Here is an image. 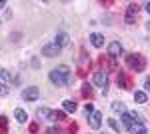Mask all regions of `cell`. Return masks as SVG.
Instances as JSON below:
<instances>
[{"instance_id":"cell-1","label":"cell","mask_w":150,"mask_h":134,"mask_svg":"<svg viewBox=\"0 0 150 134\" xmlns=\"http://www.w3.org/2000/svg\"><path fill=\"white\" fill-rule=\"evenodd\" d=\"M48 80L54 84V86H68L70 82H72V76H70V68L64 66V64H60V66L52 68L50 70V74H48Z\"/></svg>"},{"instance_id":"cell-2","label":"cell","mask_w":150,"mask_h":134,"mask_svg":"<svg viewBox=\"0 0 150 134\" xmlns=\"http://www.w3.org/2000/svg\"><path fill=\"white\" fill-rule=\"evenodd\" d=\"M126 66L132 70V72H144L146 68V58L138 52H130L126 54Z\"/></svg>"},{"instance_id":"cell-3","label":"cell","mask_w":150,"mask_h":134,"mask_svg":"<svg viewBox=\"0 0 150 134\" xmlns=\"http://www.w3.org/2000/svg\"><path fill=\"white\" fill-rule=\"evenodd\" d=\"M94 84H96L98 88H102V94L108 92V72H106L104 68L94 72Z\"/></svg>"},{"instance_id":"cell-4","label":"cell","mask_w":150,"mask_h":134,"mask_svg":"<svg viewBox=\"0 0 150 134\" xmlns=\"http://www.w3.org/2000/svg\"><path fill=\"white\" fill-rule=\"evenodd\" d=\"M116 84H118V88L130 90V88H132V78L128 76V72H124V70H118V72H116Z\"/></svg>"},{"instance_id":"cell-5","label":"cell","mask_w":150,"mask_h":134,"mask_svg":"<svg viewBox=\"0 0 150 134\" xmlns=\"http://www.w3.org/2000/svg\"><path fill=\"white\" fill-rule=\"evenodd\" d=\"M138 10H140V6L136 4V2L128 4L126 14H124V22H126L128 26H132V24H134V20H136V14H138Z\"/></svg>"},{"instance_id":"cell-6","label":"cell","mask_w":150,"mask_h":134,"mask_svg":"<svg viewBox=\"0 0 150 134\" xmlns=\"http://www.w3.org/2000/svg\"><path fill=\"white\" fill-rule=\"evenodd\" d=\"M38 96H40V90L36 88V86H28V88L22 90V100H26V102L38 100Z\"/></svg>"},{"instance_id":"cell-7","label":"cell","mask_w":150,"mask_h":134,"mask_svg":"<svg viewBox=\"0 0 150 134\" xmlns=\"http://www.w3.org/2000/svg\"><path fill=\"white\" fill-rule=\"evenodd\" d=\"M60 52H62V48H60V46H58L54 40L42 48V56H48V58H54V56H58Z\"/></svg>"},{"instance_id":"cell-8","label":"cell","mask_w":150,"mask_h":134,"mask_svg":"<svg viewBox=\"0 0 150 134\" xmlns=\"http://www.w3.org/2000/svg\"><path fill=\"white\" fill-rule=\"evenodd\" d=\"M88 124H90V128L92 130H98L100 126H102V112L100 110H94L90 116H88Z\"/></svg>"},{"instance_id":"cell-9","label":"cell","mask_w":150,"mask_h":134,"mask_svg":"<svg viewBox=\"0 0 150 134\" xmlns=\"http://www.w3.org/2000/svg\"><path fill=\"white\" fill-rule=\"evenodd\" d=\"M108 56H110V58H118V56H122V44H120L118 40L110 42V46H108Z\"/></svg>"},{"instance_id":"cell-10","label":"cell","mask_w":150,"mask_h":134,"mask_svg":"<svg viewBox=\"0 0 150 134\" xmlns=\"http://www.w3.org/2000/svg\"><path fill=\"white\" fill-rule=\"evenodd\" d=\"M36 116L40 120H54V110H48V108H38Z\"/></svg>"},{"instance_id":"cell-11","label":"cell","mask_w":150,"mask_h":134,"mask_svg":"<svg viewBox=\"0 0 150 134\" xmlns=\"http://www.w3.org/2000/svg\"><path fill=\"white\" fill-rule=\"evenodd\" d=\"M54 42H56L60 48H64V46H68L70 44V36L66 32H58L56 34V38H54Z\"/></svg>"},{"instance_id":"cell-12","label":"cell","mask_w":150,"mask_h":134,"mask_svg":"<svg viewBox=\"0 0 150 134\" xmlns=\"http://www.w3.org/2000/svg\"><path fill=\"white\" fill-rule=\"evenodd\" d=\"M90 42H92L94 48H102L104 46V36L100 32H92L90 34Z\"/></svg>"},{"instance_id":"cell-13","label":"cell","mask_w":150,"mask_h":134,"mask_svg":"<svg viewBox=\"0 0 150 134\" xmlns=\"http://www.w3.org/2000/svg\"><path fill=\"white\" fill-rule=\"evenodd\" d=\"M14 118H16L20 124L28 122V114H26V110H22V108H16V110H14Z\"/></svg>"},{"instance_id":"cell-14","label":"cell","mask_w":150,"mask_h":134,"mask_svg":"<svg viewBox=\"0 0 150 134\" xmlns=\"http://www.w3.org/2000/svg\"><path fill=\"white\" fill-rule=\"evenodd\" d=\"M80 94L84 96V98H92V96H94V90H92V86H90L88 82H84V84L80 86Z\"/></svg>"},{"instance_id":"cell-15","label":"cell","mask_w":150,"mask_h":134,"mask_svg":"<svg viewBox=\"0 0 150 134\" xmlns=\"http://www.w3.org/2000/svg\"><path fill=\"white\" fill-rule=\"evenodd\" d=\"M128 132H130V134H146V126H144L142 122H134V124H132V128H130Z\"/></svg>"},{"instance_id":"cell-16","label":"cell","mask_w":150,"mask_h":134,"mask_svg":"<svg viewBox=\"0 0 150 134\" xmlns=\"http://www.w3.org/2000/svg\"><path fill=\"white\" fill-rule=\"evenodd\" d=\"M120 120H122V126H124L126 130H130V128H132V124H134L132 116H130L128 112H124V114H122V118H120Z\"/></svg>"},{"instance_id":"cell-17","label":"cell","mask_w":150,"mask_h":134,"mask_svg":"<svg viewBox=\"0 0 150 134\" xmlns=\"http://www.w3.org/2000/svg\"><path fill=\"white\" fill-rule=\"evenodd\" d=\"M62 108H64V112H70V114H72V112H76L78 106H76V102H74V100H64V102H62Z\"/></svg>"},{"instance_id":"cell-18","label":"cell","mask_w":150,"mask_h":134,"mask_svg":"<svg viewBox=\"0 0 150 134\" xmlns=\"http://www.w3.org/2000/svg\"><path fill=\"white\" fill-rule=\"evenodd\" d=\"M134 100L138 102V104H146V100H148V96H146V92H142V90H138V92H134Z\"/></svg>"},{"instance_id":"cell-19","label":"cell","mask_w":150,"mask_h":134,"mask_svg":"<svg viewBox=\"0 0 150 134\" xmlns=\"http://www.w3.org/2000/svg\"><path fill=\"white\" fill-rule=\"evenodd\" d=\"M8 130V120H6V116H0V134H6Z\"/></svg>"},{"instance_id":"cell-20","label":"cell","mask_w":150,"mask_h":134,"mask_svg":"<svg viewBox=\"0 0 150 134\" xmlns=\"http://www.w3.org/2000/svg\"><path fill=\"white\" fill-rule=\"evenodd\" d=\"M112 110H114V112H120V114H124V112H126V106H124L122 102H114V104H112Z\"/></svg>"},{"instance_id":"cell-21","label":"cell","mask_w":150,"mask_h":134,"mask_svg":"<svg viewBox=\"0 0 150 134\" xmlns=\"http://www.w3.org/2000/svg\"><path fill=\"white\" fill-rule=\"evenodd\" d=\"M108 126H110V128H112L114 132H120V130H122V126H120V124L116 122L114 118H108Z\"/></svg>"},{"instance_id":"cell-22","label":"cell","mask_w":150,"mask_h":134,"mask_svg":"<svg viewBox=\"0 0 150 134\" xmlns=\"http://www.w3.org/2000/svg\"><path fill=\"white\" fill-rule=\"evenodd\" d=\"M54 120H66V112L64 110H54Z\"/></svg>"},{"instance_id":"cell-23","label":"cell","mask_w":150,"mask_h":134,"mask_svg":"<svg viewBox=\"0 0 150 134\" xmlns=\"http://www.w3.org/2000/svg\"><path fill=\"white\" fill-rule=\"evenodd\" d=\"M8 92H10V88H8V84H6V82H4V84H0V96H6Z\"/></svg>"},{"instance_id":"cell-24","label":"cell","mask_w":150,"mask_h":134,"mask_svg":"<svg viewBox=\"0 0 150 134\" xmlns=\"http://www.w3.org/2000/svg\"><path fill=\"white\" fill-rule=\"evenodd\" d=\"M128 114L132 116V120H134V122H142V116H140L138 112H134V110H132V112H128Z\"/></svg>"},{"instance_id":"cell-25","label":"cell","mask_w":150,"mask_h":134,"mask_svg":"<svg viewBox=\"0 0 150 134\" xmlns=\"http://www.w3.org/2000/svg\"><path fill=\"white\" fill-rule=\"evenodd\" d=\"M46 134H60V128H58V126H48Z\"/></svg>"},{"instance_id":"cell-26","label":"cell","mask_w":150,"mask_h":134,"mask_svg":"<svg viewBox=\"0 0 150 134\" xmlns=\"http://www.w3.org/2000/svg\"><path fill=\"white\" fill-rule=\"evenodd\" d=\"M92 112H94V106H92V104H84V114H86V116H90Z\"/></svg>"},{"instance_id":"cell-27","label":"cell","mask_w":150,"mask_h":134,"mask_svg":"<svg viewBox=\"0 0 150 134\" xmlns=\"http://www.w3.org/2000/svg\"><path fill=\"white\" fill-rule=\"evenodd\" d=\"M0 78L8 80V78H10V72H8V70H0Z\"/></svg>"},{"instance_id":"cell-28","label":"cell","mask_w":150,"mask_h":134,"mask_svg":"<svg viewBox=\"0 0 150 134\" xmlns=\"http://www.w3.org/2000/svg\"><path fill=\"white\" fill-rule=\"evenodd\" d=\"M76 130H78V126H76V124H72V126H70L68 130H66V134H74Z\"/></svg>"},{"instance_id":"cell-29","label":"cell","mask_w":150,"mask_h":134,"mask_svg":"<svg viewBox=\"0 0 150 134\" xmlns=\"http://www.w3.org/2000/svg\"><path fill=\"white\" fill-rule=\"evenodd\" d=\"M30 132H32V134L38 132V124H30Z\"/></svg>"},{"instance_id":"cell-30","label":"cell","mask_w":150,"mask_h":134,"mask_svg":"<svg viewBox=\"0 0 150 134\" xmlns=\"http://www.w3.org/2000/svg\"><path fill=\"white\" fill-rule=\"evenodd\" d=\"M144 88H146V90H150V76H148L146 80H144Z\"/></svg>"},{"instance_id":"cell-31","label":"cell","mask_w":150,"mask_h":134,"mask_svg":"<svg viewBox=\"0 0 150 134\" xmlns=\"http://www.w3.org/2000/svg\"><path fill=\"white\" fill-rule=\"evenodd\" d=\"M144 8H146V12L150 14V2H146V6H144Z\"/></svg>"},{"instance_id":"cell-32","label":"cell","mask_w":150,"mask_h":134,"mask_svg":"<svg viewBox=\"0 0 150 134\" xmlns=\"http://www.w3.org/2000/svg\"><path fill=\"white\" fill-rule=\"evenodd\" d=\"M0 8H6V2H2V0H0Z\"/></svg>"},{"instance_id":"cell-33","label":"cell","mask_w":150,"mask_h":134,"mask_svg":"<svg viewBox=\"0 0 150 134\" xmlns=\"http://www.w3.org/2000/svg\"><path fill=\"white\" fill-rule=\"evenodd\" d=\"M146 28H148V30H150V22H148V24H146Z\"/></svg>"},{"instance_id":"cell-34","label":"cell","mask_w":150,"mask_h":134,"mask_svg":"<svg viewBox=\"0 0 150 134\" xmlns=\"http://www.w3.org/2000/svg\"><path fill=\"white\" fill-rule=\"evenodd\" d=\"M102 134H106V132H102Z\"/></svg>"}]
</instances>
